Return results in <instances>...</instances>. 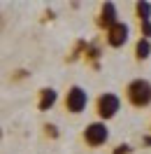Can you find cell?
Returning a JSON list of instances; mask_svg holds the SVG:
<instances>
[{
	"label": "cell",
	"instance_id": "cell-5",
	"mask_svg": "<svg viewBox=\"0 0 151 154\" xmlns=\"http://www.w3.org/2000/svg\"><path fill=\"white\" fill-rule=\"evenodd\" d=\"M128 33H130V28H128V23H123V21H119L114 28L107 30V42H109V47L119 49L123 47L126 42H128Z\"/></svg>",
	"mask_w": 151,
	"mask_h": 154
},
{
	"label": "cell",
	"instance_id": "cell-2",
	"mask_svg": "<svg viewBox=\"0 0 151 154\" xmlns=\"http://www.w3.org/2000/svg\"><path fill=\"white\" fill-rule=\"evenodd\" d=\"M95 110H98L100 119L107 122V119L116 117V112L121 110V98L116 96V94H102V96L98 98V103H95Z\"/></svg>",
	"mask_w": 151,
	"mask_h": 154
},
{
	"label": "cell",
	"instance_id": "cell-4",
	"mask_svg": "<svg viewBox=\"0 0 151 154\" xmlns=\"http://www.w3.org/2000/svg\"><path fill=\"white\" fill-rule=\"evenodd\" d=\"M107 138H109V128H107L105 122H93V124L86 126V131H84V140H86V145H91V147L105 145Z\"/></svg>",
	"mask_w": 151,
	"mask_h": 154
},
{
	"label": "cell",
	"instance_id": "cell-11",
	"mask_svg": "<svg viewBox=\"0 0 151 154\" xmlns=\"http://www.w3.org/2000/svg\"><path fill=\"white\" fill-rule=\"evenodd\" d=\"M140 30H142V38H151V21H142L140 23Z\"/></svg>",
	"mask_w": 151,
	"mask_h": 154
},
{
	"label": "cell",
	"instance_id": "cell-1",
	"mask_svg": "<svg viewBox=\"0 0 151 154\" xmlns=\"http://www.w3.org/2000/svg\"><path fill=\"white\" fill-rule=\"evenodd\" d=\"M126 98L130 100V105L135 107H147L151 103V82L144 77L132 79L130 84L126 87Z\"/></svg>",
	"mask_w": 151,
	"mask_h": 154
},
{
	"label": "cell",
	"instance_id": "cell-3",
	"mask_svg": "<svg viewBox=\"0 0 151 154\" xmlns=\"http://www.w3.org/2000/svg\"><path fill=\"white\" fill-rule=\"evenodd\" d=\"M86 103H88V94H86L81 87H70L67 89V96H65V110L72 112V115H79L86 110Z\"/></svg>",
	"mask_w": 151,
	"mask_h": 154
},
{
	"label": "cell",
	"instance_id": "cell-13",
	"mask_svg": "<svg viewBox=\"0 0 151 154\" xmlns=\"http://www.w3.org/2000/svg\"><path fill=\"white\" fill-rule=\"evenodd\" d=\"M44 133H47L49 138H58V128L54 124H47V126H44Z\"/></svg>",
	"mask_w": 151,
	"mask_h": 154
},
{
	"label": "cell",
	"instance_id": "cell-9",
	"mask_svg": "<svg viewBox=\"0 0 151 154\" xmlns=\"http://www.w3.org/2000/svg\"><path fill=\"white\" fill-rule=\"evenodd\" d=\"M100 54H102V51H100V45H98V42H91V45H88V49H86V61H91V66H93L95 70L100 68V63H98Z\"/></svg>",
	"mask_w": 151,
	"mask_h": 154
},
{
	"label": "cell",
	"instance_id": "cell-7",
	"mask_svg": "<svg viewBox=\"0 0 151 154\" xmlns=\"http://www.w3.org/2000/svg\"><path fill=\"white\" fill-rule=\"evenodd\" d=\"M58 100V94H56V89H42L40 91V103H37V107L42 110V112H47V110H51L54 107V103Z\"/></svg>",
	"mask_w": 151,
	"mask_h": 154
},
{
	"label": "cell",
	"instance_id": "cell-10",
	"mask_svg": "<svg viewBox=\"0 0 151 154\" xmlns=\"http://www.w3.org/2000/svg\"><path fill=\"white\" fill-rule=\"evenodd\" d=\"M135 12H137L140 23H142V21H151V2H147V0L137 2V5H135Z\"/></svg>",
	"mask_w": 151,
	"mask_h": 154
},
{
	"label": "cell",
	"instance_id": "cell-6",
	"mask_svg": "<svg viewBox=\"0 0 151 154\" xmlns=\"http://www.w3.org/2000/svg\"><path fill=\"white\" fill-rule=\"evenodd\" d=\"M119 23V14H116V5L114 2H105L102 7H100V17H98V26L105 30L114 28Z\"/></svg>",
	"mask_w": 151,
	"mask_h": 154
},
{
	"label": "cell",
	"instance_id": "cell-8",
	"mask_svg": "<svg viewBox=\"0 0 151 154\" xmlns=\"http://www.w3.org/2000/svg\"><path fill=\"white\" fill-rule=\"evenodd\" d=\"M151 56V42L147 38H140L137 45H135V58L137 61H147Z\"/></svg>",
	"mask_w": 151,
	"mask_h": 154
},
{
	"label": "cell",
	"instance_id": "cell-14",
	"mask_svg": "<svg viewBox=\"0 0 151 154\" xmlns=\"http://www.w3.org/2000/svg\"><path fill=\"white\" fill-rule=\"evenodd\" d=\"M142 143L147 145V147H151V135H147V138H144V140H142Z\"/></svg>",
	"mask_w": 151,
	"mask_h": 154
},
{
	"label": "cell",
	"instance_id": "cell-12",
	"mask_svg": "<svg viewBox=\"0 0 151 154\" xmlns=\"http://www.w3.org/2000/svg\"><path fill=\"white\" fill-rule=\"evenodd\" d=\"M112 154H132V147L130 145H119V147H114Z\"/></svg>",
	"mask_w": 151,
	"mask_h": 154
}]
</instances>
